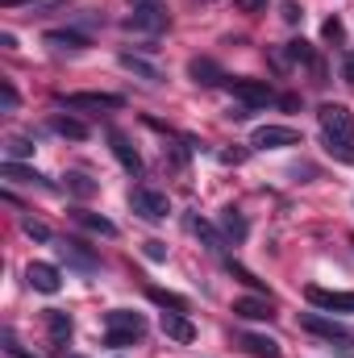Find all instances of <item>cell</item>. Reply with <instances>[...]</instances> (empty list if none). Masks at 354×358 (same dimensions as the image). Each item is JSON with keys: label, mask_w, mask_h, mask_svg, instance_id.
<instances>
[{"label": "cell", "mask_w": 354, "mask_h": 358, "mask_svg": "<svg viewBox=\"0 0 354 358\" xmlns=\"http://www.w3.org/2000/svg\"><path fill=\"white\" fill-rule=\"evenodd\" d=\"M317 125L325 138V150L342 163H354V113L346 104H321L317 108Z\"/></svg>", "instance_id": "6da1fadb"}, {"label": "cell", "mask_w": 354, "mask_h": 358, "mask_svg": "<svg viewBox=\"0 0 354 358\" xmlns=\"http://www.w3.org/2000/svg\"><path fill=\"white\" fill-rule=\"evenodd\" d=\"M142 338H146V317H142V313H129V308L104 313V346L125 350V346H134V342H142Z\"/></svg>", "instance_id": "7a4b0ae2"}, {"label": "cell", "mask_w": 354, "mask_h": 358, "mask_svg": "<svg viewBox=\"0 0 354 358\" xmlns=\"http://www.w3.org/2000/svg\"><path fill=\"white\" fill-rule=\"evenodd\" d=\"M300 329H309L313 338H325V342H342L346 350H354V329H346L342 321H334L325 313H304L300 317Z\"/></svg>", "instance_id": "3957f363"}, {"label": "cell", "mask_w": 354, "mask_h": 358, "mask_svg": "<svg viewBox=\"0 0 354 358\" xmlns=\"http://www.w3.org/2000/svg\"><path fill=\"white\" fill-rule=\"evenodd\" d=\"M225 88H229V96L242 104V108H267L271 100H275V88L267 84V80H225Z\"/></svg>", "instance_id": "277c9868"}, {"label": "cell", "mask_w": 354, "mask_h": 358, "mask_svg": "<svg viewBox=\"0 0 354 358\" xmlns=\"http://www.w3.org/2000/svg\"><path fill=\"white\" fill-rule=\"evenodd\" d=\"M55 255H59V263L71 271H80V275H96L100 267V259L92 255L84 242H71V238H63V242H55Z\"/></svg>", "instance_id": "5b68a950"}, {"label": "cell", "mask_w": 354, "mask_h": 358, "mask_svg": "<svg viewBox=\"0 0 354 358\" xmlns=\"http://www.w3.org/2000/svg\"><path fill=\"white\" fill-rule=\"evenodd\" d=\"M129 204H134V213L146 217V221H163V217L171 213V200H167V192H159V187H134Z\"/></svg>", "instance_id": "8992f818"}, {"label": "cell", "mask_w": 354, "mask_h": 358, "mask_svg": "<svg viewBox=\"0 0 354 358\" xmlns=\"http://www.w3.org/2000/svg\"><path fill=\"white\" fill-rule=\"evenodd\" d=\"M250 146L255 150H288V146H300V129H292V125H259L250 134Z\"/></svg>", "instance_id": "52a82bcc"}, {"label": "cell", "mask_w": 354, "mask_h": 358, "mask_svg": "<svg viewBox=\"0 0 354 358\" xmlns=\"http://www.w3.org/2000/svg\"><path fill=\"white\" fill-rule=\"evenodd\" d=\"M313 308L321 313H354V292H330V287H309L304 292Z\"/></svg>", "instance_id": "ba28073f"}, {"label": "cell", "mask_w": 354, "mask_h": 358, "mask_svg": "<svg viewBox=\"0 0 354 358\" xmlns=\"http://www.w3.org/2000/svg\"><path fill=\"white\" fill-rule=\"evenodd\" d=\"M129 29H142V34L167 29V8H163V0H159V4H138V8L129 13Z\"/></svg>", "instance_id": "9c48e42d"}, {"label": "cell", "mask_w": 354, "mask_h": 358, "mask_svg": "<svg viewBox=\"0 0 354 358\" xmlns=\"http://www.w3.org/2000/svg\"><path fill=\"white\" fill-rule=\"evenodd\" d=\"M108 146H113V159H117L129 176H142V155L134 150V142H129L121 129H108Z\"/></svg>", "instance_id": "30bf717a"}, {"label": "cell", "mask_w": 354, "mask_h": 358, "mask_svg": "<svg viewBox=\"0 0 354 358\" xmlns=\"http://www.w3.org/2000/svg\"><path fill=\"white\" fill-rule=\"evenodd\" d=\"M59 104H63V108H121L125 100L113 96V92H71V96H63Z\"/></svg>", "instance_id": "8fae6325"}, {"label": "cell", "mask_w": 354, "mask_h": 358, "mask_svg": "<svg viewBox=\"0 0 354 358\" xmlns=\"http://www.w3.org/2000/svg\"><path fill=\"white\" fill-rule=\"evenodd\" d=\"M25 279H29V287H34V292H42V296H55V292L63 287L59 267H50V263H29Z\"/></svg>", "instance_id": "7c38bea8"}, {"label": "cell", "mask_w": 354, "mask_h": 358, "mask_svg": "<svg viewBox=\"0 0 354 358\" xmlns=\"http://www.w3.org/2000/svg\"><path fill=\"white\" fill-rule=\"evenodd\" d=\"M46 46H55V50H67V55H80V50H88V34H80V29H46V38H42Z\"/></svg>", "instance_id": "4fadbf2b"}, {"label": "cell", "mask_w": 354, "mask_h": 358, "mask_svg": "<svg viewBox=\"0 0 354 358\" xmlns=\"http://www.w3.org/2000/svg\"><path fill=\"white\" fill-rule=\"evenodd\" d=\"M187 76H192L200 88H217V84H225V80H229L213 59H192V63H187Z\"/></svg>", "instance_id": "5bb4252c"}, {"label": "cell", "mask_w": 354, "mask_h": 358, "mask_svg": "<svg viewBox=\"0 0 354 358\" xmlns=\"http://www.w3.org/2000/svg\"><path fill=\"white\" fill-rule=\"evenodd\" d=\"M46 338H50L55 350H67V342H71V317L59 313V308H50L46 313Z\"/></svg>", "instance_id": "9a60e30c"}, {"label": "cell", "mask_w": 354, "mask_h": 358, "mask_svg": "<svg viewBox=\"0 0 354 358\" xmlns=\"http://www.w3.org/2000/svg\"><path fill=\"white\" fill-rule=\"evenodd\" d=\"M234 317H242V321H271L275 313H271V300H263V296H242V300H234Z\"/></svg>", "instance_id": "2e32d148"}, {"label": "cell", "mask_w": 354, "mask_h": 358, "mask_svg": "<svg viewBox=\"0 0 354 358\" xmlns=\"http://www.w3.org/2000/svg\"><path fill=\"white\" fill-rule=\"evenodd\" d=\"M0 179H8V183H29V187H42V192L55 187L46 176H38L34 167H21V163H4V167H0Z\"/></svg>", "instance_id": "e0dca14e"}, {"label": "cell", "mask_w": 354, "mask_h": 358, "mask_svg": "<svg viewBox=\"0 0 354 358\" xmlns=\"http://www.w3.org/2000/svg\"><path fill=\"white\" fill-rule=\"evenodd\" d=\"M221 234L234 242V246H242L246 238H250V225H246V217L229 204V208H221Z\"/></svg>", "instance_id": "ac0fdd59"}, {"label": "cell", "mask_w": 354, "mask_h": 358, "mask_svg": "<svg viewBox=\"0 0 354 358\" xmlns=\"http://www.w3.org/2000/svg\"><path fill=\"white\" fill-rule=\"evenodd\" d=\"M242 350L250 358H283L279 355V342L275 338H263V334H242Z\"/></svg>", "instance_id": "d6986e66"}, {"label": "cell", "mask_w": 354, "mask_h": 358, "mask_svg": "<svg viewBox=\"0 0 354 358\" xmlns=\"http://www.w3.org/2000/svg\"><path fill=\"white\" fill-rule=\"evenodd\" d=\"M163 334H167L171 342H192V338H196V325H192L183 313H163Z\"/></svg>", "instance_id": "ffe728a7"}, {"label": "cell", "mask_w": 354, "mask_h": 358, "mask_svg": "<svg viewBox=\"0 0 354 358\" xmlns=\"http://www.w3.org/2000/svg\"><path fill=\"white\" fill-rule=\"evenodd\" d=\"M121 67H125V71H134V76H142L146 84H163V71H159L155 63H146L142 55H129V50H125V55H121Z\"/></svg>", "instance_id": "44dd1931"}, {"label": "cell", "mask_w": 354, "mask_h": 358, "mask_svg": "<svg viewBox=\"0 0 354 358\" xmlns=\"http://www.w3.org/2000/svg\"><path fill=\"white\" fill-rule=\"evenodd\" d=\"M50 129H55L59 138H71V142H84V138H88V125L76 121V117H63V113L50 117Z\"/></svg>", "instance_id": "7402d4cb"}, {"label": "cell", "mask_w": 354, "mask_h": 358, "mask_svg": "<svg viewBox=\"0 0 354 358\" xmlns=\"http://www.w3.org/2000/svg\"><path fill=\"white\" fill-rule=\"evenodd\" d=\"M63 183H67V192H71V196H80V200H88V196H96V192H100V183H96V179H88L84 171H67V176H63Z\"/></svg>", "instance_id": "603a6c76"}, {"label": "cell", "mask_w": 354, "mask_h": 358, "mask_svg": "<svg viewBox=\"0 0 354 358\" xmlns=\"http://www.w3.org/2000/svg\"><path fill=\"white\" fill-rule=\"evenodd\" d=\"M76 221H80V225H88L92 234H100V238H117V225H113L108 217H96V213H84V208H80V213H76Z\"/></svg>", "instance_id": "cb8c5ba5"}, {"label": "cell", "mask_w": 354, "mask_h": 358, "mask_svg": "<svg viewBox=\"0 0 354 358\" xmlns=\"http://www.w3.org/2000/svg\"><path fill=\"white\" fill-rule=\"evenodd\" d=\"M21 159H34V142L29 138H8L4 142V163H21Z\"/></svg>", "instance_id": "d4e9b609"}, {"label": "cell", "mask_w": 354, "mask_h": 358, "mask_svg": "<svg viewBox=\"0 0 354 358\" xmlns=\"http://www.w3.org/2000/svg\"><path fill=\"white\" fill-rule=\"evenodd\" d=\"M187 225H192V234H196V238H200V242H204V246H208L213 255H221V238H217V229H213L208 221H200V217H192Z\"/></svg>", "instance_id": "484cf974"}, {"label": "cell", "mask_w": 354, "mask_h": 358, "mask_svg": "<svg viewBox=\"0 0 354 358\" xmlns=\"http://www.w3.org/2000/svg\"><path fill=\"white\" fill-rule=\"evenodd\" d=\"M146 296H150L155 304L171 308V313H187V300H183V296H176V292H163V287H146Z\"/></svg>", "instance_id": "4316f807"}, {"label": "cell", "mask_w": 354, "mask_h": 358, "mask_svg": "<svg viewBox=\"0 0 354 358\" xmlns=\"http://www.w3.org/2000/svg\"><path fill=\"white\" fill-rule=\"evenodd\" d=\"M21 229H25L34 242H50V229H46L42 221H34V217H21Z\"/></svg>", "instance_id": "83f0119b"}, {"label": "cell", "mask_w": 354, "mask_h": 358, "mask_svg": "<svg viewBox=\"0 0 354 358\" xmlns=\"http://www.w3.org/2000/svg\"><path fill=\"white\" fill-rule=\"evenodd\" d=\"M342 34H346V29H342V21H338V17H330V21L321 25V38H325V42H334V46H342Z\"/></svg>", "instance_id": "f1b7e54d"}, {"label": "cell", "mask_w": 354, "mask_h": 358, "mask_svg": "<svg viewBox=\"0 0 354 358\" xmlns=\"http://www.w3.org/2000/svg\"><path fill=\"white\" fill-rule=\"evenodd\" d=\"M0 108H4V113H13V108H17V88H13L8 80H0Z\"/></svg>", "instance_id": "f546056e"}, {"label": "cell", "mask_w": 354, "mask_h": 358, "mask_svg": "<svg viewBox=\"0 0 354 358\" xmlns=\"http://www.w3.org/2000/svg\"><path fill=\"white\" fill-rule=\"evenodd\" d=\"M163 155H167V159H171V167H176V171H183V167H187V150H183V146H179V142H171V146H167V150H163Z\"/></svg>", "instance_id": "4dcf8cb0"}, {"label": "cell", "mask_w": 354, "mask_h": 358, "mask_svg": "<svg viewBox=\"0 0 354 358\" xmlns=\"http://www.w3.org/2000/svg\"><path fill=\"white\" fill-rule=\"evenodd\" d=\"M142 250H146V259H155V263H163V259H167V246H163V242H146Z\"/></svg>", "instance_id": "1f68e13d"}, {"label": "cell", "mask_w": 354, "mask_h": 358, "mask_svg": "<svg viewBox=\"0 0 354 358\" xmlns=\"http://www.w3.org/2000/svg\"><path fill=\"white\" fill-rule=\"evenodd\" d=\"M238 4V13H263L267 8V0H234Z\"/></svg>", "instance_id": "d6a6232c"}, {"label": "cell", "mask_w": 354, "mask_h": 358, "mask_svg": "<svg viewBox=\"0 0 354 358\" xmlns=\"http://www.w3.org/2000/svg\"><path fill=\"white\" fill-rule=\"evenodd\" d=\"M283 21H288V25H296V21H300V8H296V0H283Z\"/></svg>", "instance_id": "836d02e7"}, {"label": "cell", "mask_w": 354, "mask_h": 358, "mask_svg": "<svg viewBox=\"0 0 354 358\" xmlns=\"http://www.w3.org/2000/svg\"><path fill=\"white\" fill-rule=\"evenodd\" d=\"M342 80L354 88V55H342Z\"/></svg>", "instance_id": "e575fe53"}, {"label": "cell", "mask_w": 354, "mask_h": 358, "mask_svg": "<svg viewBox=\"0 0 354 358\" xmlns=\"http://www.w3.org/2000/svg\"><path fill=\"white\" fill-rule=\"evenodd\" d=\"M221 163H246V150H225Z\"/></svg>", "instance_id": "d590c367"}, {"label": "cell", "mask_w": 354, "mask_h": 358, "mask_svg": "<svg viewBox=\"0 0 354 358\" xmlns=\"http://www.w3.org/2000/svg\"><path fill=\"white\" fill-rule=\"evenodd\" d=\"M0 46H4V50H17V38H13V34L4 29V34H0Z\"/></svg>", "instance_id": "8d00e7d4"}, {"label": "cell", "mask_w": 354, "mask_h": 358, "mask_svg": "<svg viewBox=\"0 0 354 358\" xmlns=\"http://www.w3.org/2000/svg\"><path fill=\"white\" fill-rule=\"evenodd\" d=\"M17 4H42V0H0V8H17Z\"/></svg>", "instance_id": "74e56055"}, {"label": "cell", "mask_w": 354, "mask_h": 358, "mask_svg": "<svg viewBox=\"0 0 354 358\" xmlns=\"http://www.w3.org/2000/svg\"><path fill=\"white\" fill-rule=\"evenodd\" d=\"M129 4H134V8H138V4H159V0H129Z\"/></svg>", "instance_id": "f35d334b"}, {"label": "cell", "mask_w": 354, "mask_h": 358, "mask_svg": "<svg viewBox=\"0 0 354 358\" xmlns=\"http://www.w3.org/2000/svg\"><path fill=\"white\" fill-rule=\"evenodd\" d=\"M67 358H84V355H67Z\"/></svg>", "instance_id": "ab89813d"}]
</instances>
